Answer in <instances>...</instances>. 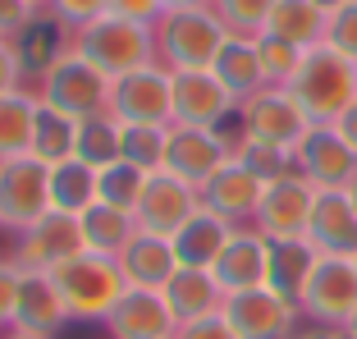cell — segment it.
<instances>
[{
    "label": "cell",
    "mask_w": 357,
    "mask_h": 339,
    "mask_svg": "<svg viewBox=\"0 0 357 339\" xmlns=\"http://www.w3.org/2000/svg\"><path fill=\"white\" fill-rule=\"evenodd\" d=\"M225 42H229V28L211 5H169L156 23V60L169 74L211 69Z\"/></svg>",
    "instance_id": "1"
},
{
    "label": "cell",
    "mask_w": 357,
    "mask_h": 339,
    "mask_svg": "<svg viewBox=\"0 0 357 339\" xmlns=\"http://www.w3.org/2000/svg\"><path fill=\"white\" fill-rule=\"evenodd\" d=\"M51 280L60 289L74 326H105V317L115 312V303L128 294V280L119 271V262L115 257H101V253L69 257L64 266L51 271Z\"/></svg>",
    "instance_id": "2"
},
{
    "label": "cell",
    "mask_w": 357,
    "mask_h": 339,
    "mask_svg": "<svg viewBox=\"0 0 357 339\" xmlns=\"http://www.w3.org/2000/svg\"><path fill=\"white\" fill-rule=\"evenodd\" d=\"M289 92H294V101L303 106V115L312 124H335L357 101V64L321 42L303 55V69L294 74Z\"/></svg>",
    "instance_id": "3"
},
{
    "label": "cell",
    "mask_w": 357,
    "mask_h": 339,
    "mask_svg": "<svg viewBox=\"0 0 357 339\" xmlns=\"http://www.w3.org/2000/svg\"><path fill=\"white\" fill-rule=\"evenodd\" d=\"M69 42H74V51H83L87 60L110 78V83L124 78V74H133V69L160 64L156 60V28L133 23V19H119V14H101V19H92L87 28H78Z\"/></svg>",
    "instance_id": "4"
},
{
    "label": "cell",
    "mask_w": 357,
    "mask_h": 339,
    "mask_svg": "<svg viewBox=\"0 0 357 339\" xmlns=\"http://www.w3.org/2000/svg\"><path fill=\"white\" fill-rule=\"evenodd\" d=\"M37 96H42L46 106L64 110V115L87 119V115L110 110V78L83 51H74V42H64L55 51V60L37 74Z\"/></svg>",
    "instance_id": "5"
},
{
    "label": "cell",
    "mask_w": 357,
    "mask_h": 339,
    "mask_svg": "<svg viewBox=\"0 0 357 339\" xmlns=\"http://www.w3.org/2000/svg\"><path fill=\"white\" fill-rule=\"evenodd\" d=\"M46 211H51V165H42L37 156L0 160V234L19 239Z\"/></svg>",
    "instance_id": "6"
},
{
    "label": "cell",
    "mask_w": 357,
    "mask_h": 339,
    "mask_svg": "<svg viewBox=\"0 0 357 339\" xmlns=\"http://www.w3.org/2000/svg\"><path fill=\"white\" fill-rule=\"evenodd\" d=\"M307 133H312V119L303 115V106L294 101L289 87H261L257 96H248L238 106V138H248V142L298 151V142Z\"/></svg>",
    "instance_id": "7"
},
{
    "label": "cell",
    "mask_w": 357,
    "mask_h": 339,
    "mask_svg": "<svg viewBox=\"0 0 357 339\" xmlns=\"http://www.w3.org/2000/svg\"><path fill=\"white\" fill-rule=\"evenodd\" d=\"M298 308L312 326L344 330L357 312V262L353 257H316Z\"/></svg>",
    "instance_id": "8"
},
{
    "label": "cell",
    "mask_w": 357,
    "mask_h": 339,
    "mask_svg": "<svg viewBox=\"0 0 357 339\" xmlns=\"http://www.w3.org/2000/svg\"><path fill=\"white\" fill-rule=\"evenodd\" d=\"M110 115L124 124H174V74L165 64H147L110 83Z\"/></svg>",
    "instance_id": "9"
},
{
    "label": "cell",
    "mask_w": 357,
    "mask_h": 339,
    "mask_svg": "<svg viewBox=\"0 0 357 339\" xmlns=\"http://www.w3.org/2000/svg\"><path fill=\"white\" fill-rule=\"evenodd\" d=\"M220 317L234 326L238 339H294L303 312H298V303H289V298H280L275 289L261 285V289L229 294L225 308H220Z\"/></svg>",
    "instance_id": "10"
},
{
    "label": "cell",
    "mask_w": 357,
    "mask_h": 339,
    "mask_svg": "<svg viewBox=\"0 0 357 339\" xmlns=\"http://www.w3.org/2000/svg\"><path fill=\"white\" fill-rule=\"evenodd\" d=\"M197 211H202V188H192L188 179H178V174H169V170H151L133 216H137V229L160 234V239H174Z\"/></svg>",
    "instance_id": "11"
},
{
    "label": "cell",
    "mask_w": 357,
    "mask_h": 339,
    "mask_svg": "<svg viewBox=\"0 0 357 339\" xmlns=\"http://www.w3.org/2000/svg\"><path fill=\"white\" fill-rule=\"evenodd\" d=\"M78 253H87L83 220L69 216V211H55V206L14 239V262L32 266V271H55V266H64Z\"/></svg>",
    "instance_id": "12"
},
{
    "label": "cell",
    "mask_w": 357,
    "mask_h": 339,
    "mask_svg": "<svg viewBox=\"0 0 357 339\" xmlns=\"http://www.w3.org/2000/svg\"><path fill=\"white\" fill-rule=\"evenodd\" d=\"M234 142L225 128H192V124H169V147H165V170L188 179L192 188L215 174L225 160L234 156Z\"/></svg>",
    "instance_id": "13"
},
{
    "label": "cell",
    "mask_w": 357,
    "mask_h": 339,
    "mask_svg": "<svg viewBox=\"0 0 357 339\" xmlns=\"http://www.w3.org/2000/svg\"><path fill=\"white\" fill-rule=\"evenodd\" d=\"M312 206H316V188L303 174H289V179L266 183V197H261V206H257L252 225L271 243H294V239H307Z\"/></svg>",
    "instance_id": "14"
},
{
    "label": "cell",
    "mask_w": 357,
    "mask_h": 339,
    "mask_svg": "<svg viewBox=\"0 0 357 339\" xmlns=\"http://www.w3.org/2000/svg\"><path fill=\"white\" fill-rule=\"evenodd\" d=\"M294 160L312 188H353L357 179V151L335 133V124H312V133L298 142Z\"/></svg>",
    "instance_id": "15"
},
{
    "label": "cell",
    "mask_w": 357,
    "mask_h": 339,
    "mask_svg": "<svg viewBox=\"0 0 357 339\" xmlns=\"http://www.w3.org/2000/svg\"><path fill=\"white\" fill-rule=\"evenodd\" d=\"M229 119H238V101L225 92V83L211 74V69L174 74V124L225 128Z\"/></svg>",
    "instance_id": "16"
},
{
    "label": "cell",
    "mask_w": 357,
    "mask_h": 339,
    "mask_svg": "<svg viewBox=\"0 0 357 339\" xmlns=\"http://www.w3.org/2000/svg\"><path fill=\"white\" fill-rule=\"evenodd\" d=\"M261 197H266V183L257 179L238 156H229L206 183H202V206L215 211V216H225L229 225H252Z\"/></svg>",
    "instance_id": "17"
},
{
    "label": "cell",
    "mask_w": 357,
    "mask_h": 339,
    "mask_svg": "<svg viewBox=\"0 0 357 339\" xmlns=\"http://www.w3.org/2000/svg\"><path fill=\"white\" fill-rule=\"evenodd\" d=\"M266 266H271V239H266L257 225H238V229L229 234L225 253L215 257L211 276H215V285L229 298V294H243V289H261Z\"/></svg>",
    "instance_id": "18"
},
{
    "label": "cell",
    "mask_w": 357,
    "mask_h": 339,
    "mask_svg": "<svg viewBox=\"0 0 357 339\" xmlns=\"http://www.w3.org/2000/svg\"><path fill=\"white\" fill-rule=\"evenodd\" d=\"M307 243L321 257H357V206L348 188H316Z\"/></svg>",
    "instance_id": "19"
},
{
    "label": "cell",
    "mask_w": 357,
    "mask_h": 339,
    "mask_svg": "<svg viewBox=\"0 0 357 339\" xmlns=\"http://www.w3.org/2000/svg\"><path fill=\"white\" fill-rule=\"evenodd\" d=\"M105 335L110 339H174L178 321L160 289H128L115 303V312L105 317Z\"/></svg>",
    "instance_id": "20"
},
{
    "label": "cell",
    "mask_w": 357,
    "mask_h": 339,
    "mask_svg": "<svg viewBox=\"0 0 357 339\" xmlns=\"http://www.w3.org/2000/svg\"><path fill=\"white\" fill-rule=\"evenodd\" d=\"M69 308H64L60 289H55L51 271H32L23 266L19 276V303H14V330H28V335H60L69 330Z\"/></svg>",
    "instance_id": "21"
},
{
    "label": "cell",
    "mask_w": 357,
    "mask_h": 339,
    "mask_svg": "<svg viewBox=\"0 0 357 339\" xmlns=\"http://www.w3.org/2000/svg\"><path fill=\"white\" fill-rule=\"evenodd\" d=\"M119 271H124L128 289H165L169 276L178 271L174 243H169V239H160V234L137 229L133 243L119 253Z\"/></svg>",
    "instance_id": "22"
},
{
    "label": "cell",
    "mask_w": 357,
    "mask_h": 339,
    "mask_svg": "<svg viewBox=\"0 0 357 339\" xmlns=\"http://www.w3.org/2000/svg\"><path fill=\"white\" fill-rule=\"evenodd\" d=\"M160 294H165V303H169V312H174L178 326L202 321V317H215V312L225 308V289L215 285L211 271H197V266H178Z\"/></svg>",
    "instance_id": "23"
},
{
    "label": "cell",
    "mask_w": 357,
    "mask_h": 339,
    "mask_svg": "<svg viewBox=\"0 0 357 339\" xmlns=\"http://www.w3.org/2000/svg\"><path fill=\"white\" fill-rule=\"evenodd\" d=\"M238 229V225H229L225 216H215V211H206L202 206L197 216H192L183 229L169 239L174 243V257H178V266H197V271H211L215 266V257L225 253V243H229V234Z\"/></svg>",
    "instance_id": "24"
},
{
    "label": "cell",
    "mask_w": 357,
    "mask_h": 339,
    "mask_svg": "<svg viewBox=\"0 0 357 339\" xmlns=\"http://www.w3.org/2000/svg\"><path fill=\"white\" fill-rule=\"evenodd\" d=\"M211 74L225 83V92L234 96V101H248V96H257L266 87V74H261V55H257V37H234L220 46V55H215V64H211Z\"/></svg>",
    "instance_id": "25"
},
{
    "label": "cell",
    "mask_w": 357,
    "mask_h": 339,
    "mask_svg": "<svg viewBox=\"0 0 357 339\" xmlns=\"http://www.w3.org/2000/svg\"><path fill=\"white\" fill-rule=\"evenodd\" d=\"M316 248L307 239H294V243H271V266H266V289H275L280 298L289 303H303V289L312 280V266H316ZM303 312V308H298Z\"/></svg>",
    "instance_id": "26"
},
{
    "label": "cell",
    "mask_w": 357,
    "mask_h": 339,
    "mask_svg": "<svg viewBox=\"0 0 357 339\" xmlns=\"http://www.w3.org/2000/svg\"><path fill=\"white\" fill-rule=\"evenodd\" d=\"M326 23H330V14L321 10L316 0H275V10H271V19H266L261 32L312 51V46L326 42Z\"/></svg>",
    "instance_id": "27"
},
{
    "label": "cell",
    "mask_w": 357,
    "mask_h": 339,
    "mask_svg": "<svg viewBox=\"0 0 357 339\" xmlns=\"http://www.w3.org/2000/svg\"><path fill=\"white\" fill-rule=\"evenodd\" d=\"M83 239H87V253H101V257H115L124 253L128 243H133L137 234V216L133 211H119V206H105V202H96V206H87L83 216Z\"/></svg>",
    "instance_id": "28"
},
{
    "label": "cell",
    "mask_w": 357,
    "mask_h": 339,
    "mask_svg": "<svg viewBox=\"0 0 357 339\" xmlns=\"http://www.w3.org/2000/svg\"><path fill=\"white\" fill-rule=\"evenodd\" d=\"M37 110H42V96L28 92V87H19V92H10V96H0V160L28 156V151H32Z\"/></svg>",
    "instance_id": "29"
},
{
    "label": "cell",
    "mask_w": 357,
    "mask_h": 339,
    "mask_svg": "<svg viewBox=\"0 0 357 339\" xmlns=\"http://www.w3.org/2000/svg\"><path fill=\"white\" fill-rule=\"evenodd\" d=\"M28 156H37L42 165H60V160L78 156V119L42 101V110H37V128H32V151H28Z\"/></svg>",
    "instance_id": "30"
},
{
    "label": "cell",
    "mask_w": 357,
    "mask_h": 339,
    "mask_svg": "<svg viewBox=\"0 0 357 339\" xmlns=\"http://www.w3.org/2000/svg\"><path fill=\"white\" fill-rule=\"evenodd\" d=\"M51 206L69 216H83L87 206H96V170L87 160L69 156L51 165Z\"/></svg>",
    "instance_id": "31"
},
{
    "label": "cell",
    "mask_w": 357,
    "mask_h": 339,
    "mask_svg": "<svg viewBox=\"0 0 357 339\" xmlns=\"http://www.w3.org/2000/svg\"><path fill=\"white\" fill-rule=\"evenodd\" d=\"M119 151H124V119L101 110V115L78 119V160H87L92 170L115 165Z\"/></svg>",
    "instance_id": "32"
},
{
    "label": "cell",
    "mask_w": 357,
    "mask_h": 339,
    "mask_svg": "<svg viewBox=\"0 0 357 339\" xmlns=\"http://www.w3.org/2000/svg\"><path fill=\"white\" fill-rule=\"evenodd\" d=\"M147 188V170L128 165V160H115V165L96 170V202L105 206H119V211H137V197Z\"/></svg>",
    "instance_id": "33"
},
{
    "label": "cell",
    "mask_w": 357,
    "mask_h": 339,
    "mask_svg": "<svg viewBox=\"0 0 357 339\" xmlns=\"http://www.w3.org/2000/svg\"><path fill=\"white\" fill-rule=\"evenodd\" d=\"M165 147H169V124H124L119 160L151 174V170H165Z\"/></svg>",
    "instance_id": "34"
},
{
    "label": "cell",
    "mask_w": 357,
    "mask_h": 339,
    "mask_svg": "<svg viewBox=\"0 0 357 339\" xmlns=\"http://www.w3.org/2000/svg\"><path fill=\"white\" fill-rule=\"evenodd\" d=\"M257 55H261V74H266V87H289L294 83V74L303 69V46L284 42V37H271V32H261L257 37Z\"/></svg>",
    "instance_id": "35"
},
{
    "label": "cell",
    "mask_w": 357,
    "mask_h": 339,
    "mask_svg": "<svg viewBox=\"0 0 357 339\" xmlns=\"http://www.w3.org/2000/svg\"><path fill=\"white\" fill-rule=\"evenodd\" d=\"M234 156H238L243 165L252 170L261 183H275V179H289V174H298L294 151L266 147V142H248V138H238V142H234Z\"/></svg>",
    "instance_id": "36"
},
{
    "label": "cell",
    "mask_w": 357,
    "mask_h": 339,
    "mask_svg": "<svg viewBox=\"0 0 357 339\" xmlns=\"http://www.w3.org/2000/svg\"><path fill=\"white\" fill-rule=\"evenodd\" d=\"M211 10L220 14V23L234 37H261L275 0H211Z\"/></svg>",
    "instance_id": "37"
},
{
    "label": "cell",
    "mask_w": 357,
    "mask_h": 339,
    "mask_svg": "<svg viewBox=\"0 0 357 339\" xmlns=\"http://www.w3.org/2000/svg\"><path fill=\"white\" fill-rule=\"evenodd\" d=\"M105 5H110V0H46V19H51L64 37H74L78 28H87L92 19H101Z\"/></svg>",
    "instance_id": "38"
},
{
    "label": "cell",
    "mask_w": 357,
    "mask_h": 339,
    "mask_svg": "<svg viewBox=\"0 0 357 339\" xmlns=\"http://www.w3.org/2000/svg\"><path fill=\"white\" fill-rule=\"evenodd\" d=\"M326 46H335L344 60L357 64V0H348V5H339V10L330 14V23H326Z\"/></svg>",
    "instance_id": "39"
},
{
    "label": "cell",
    "mask_w": 357,
    "mask_h": 339,
    "mask_svg": "<svg viewBox=\"0 0 357 339\" xmlns=\"http://www.w3.org/2000/svg\"><path fill=\"white\" fill-rule=\"evenodd\" d=\"M19 276L23 266L14 262V253L0 257V335L14 330V303H19Z\"/></svg>",
    "instance_id": "40"
},
{
    "label": "cell",
    "mask_w": 357,
    "mask_h": 339,
    "mask_svg": "<svg viewBox=\"0 0 357 339\" xmlns=\"http://www.w3.org/2000/svg\"><path fill=\"white\" fill-rule=\"evenodd\" d=\"M37 19H42V10H37L32 0H0V37L19 42Z\"/></svg>",
    "instance_id": "41"
},
{
    "label": "cell",
    "mask_w": 357,
    "mask_h": 339,
    "mask_svg": "<svg viewBox=\"0 0 357 339\" xmlns=\"http://www.w3.org/2000/svg\"><path fill=\"white\" fill-rule=\"evenodd\" d=\"M28 60H23L19 42H10V37H0V96H10L23 87V78H28Z\"/></svg>",
    "instance_id": "42"
},
{
    "label": "cell",
    "mask_w": 357,
    "mask_h": 339,
    "mask_svg": "<svg viewBox=\"0 0 357 339\" xmlns=\"http://www.w3.org/2000/svg\"><path fill=\"white\" fill-rule=\"evenodd\" d=\"M165 10H169L165 0H110V5H105V14H119V19L147 23V28H156Z\"/></svg>",
    "instance_id": "43"
},
{
    "label": "cell",
    "mask_w": 357,
    "mask_h": 339,
    "mask_svg": "<svg viewBox=\"0 0 357 339\" xmlns=\"http://www.w3.org/2000/svg\"><path fill=\"white\" fill-rule=\"evenodd\" d=\"M174 339H238L234 335V326L215 312V317H202V321H188V326H178Z\"/></svg>",
    "instance_id": "44"
},
{
    "label": "cell",
    "mask_w": 357,
    "mask_h": 339,
    "mask_svg": "<svg viewBox=\"0 0 357 339\" xmlns=\"http://www.w3.org/2000/svg\"><path fill=\"white\" fill-rule=\"evenodd\" d=\"M335 133H339V138H344V142H348V147H353V151H357V101H353V106H348V110H344V115H339V119H335Z\"/></svg>",
    "instance_id": "45"
},
{
    "label": "cell",
    "mask_w": 357,
    "mask_h": 339,
    "mask_svg": "<svg viewBox=\"0 0 357 339\" xmlns=\"http://www.w3.org/2000/svg\"><path fill=\"white\" fill-rule=\"evenodd\" d=\"M294 339H335V330H321V326H307V330H298Z\"/></svg>",
    "instance_id": "46"
},
{
    "label": "cell",
    "mask_w": 357,
    "mask_h": 339,
    "mask_svg": "<svg viewBox=\"0 0 357 339\" xmlns=\"http://www.w3.org/2000/svg\"><path fill=\"white\" fill-rule=\"evenodd\" d=\"M0 339H51V335H28V330H5Z\"/></svg>",
    "instance_id": "47"
},
{
    "label": "cell",
    "mask_w": 357,
    "mask_h": 339,
    "mask_svg": "<svg viewBox=\"0 0 357 339\" xmlns=\"http://www.w3.org/2000/svg\"><path fill=\"white\" fill-rule=\"evenodd\" d=\"M316 5H321V10H326V14H335L339 5H348V0H316Z\"/></svg>",
    "instance_id": "48"
},
{
    "label": "cell",
    "mask_w": 357,
    "mask_h": 339,
    "mask_svg": "<svg viewBox=\"0 0 357 339\" xmlns=\"http://www.w3.org/2000/svg\"><path fill=\"white\" fill-rule=\"evenodd\" d=\"M165 5H211V0H165Z\"/></svg>",
    "instance_id": "49"
},
{
    "label": "cell",
    "mask_w": 357,
    "mask_h": 339,
    "mask_svg": "<svg viewBox=\"0 0 357 339\" xmlns=\"http://www.w3.org/2000/svg\"><path fill=\"white\" fill-rule=\"evenodd\" d=\"M335 339H357V335H353V330H335Z\"/></svg>",
    "instance_id": "50"
},
{
    "label": "cell",
    "mask_w": 357,
    "mask_h": 339,
    "mask_svg": "<svg viewBox=\"0 0 357 339\" xmlns=\"http://www.w3.org/2000/svg\"><path fill=\"white\" fill-rule=\"evenodd\" d=\"M344 330H353V335H357V312H353V321H348V326Z\"/></svg>",
    "instance_id": "51"
},
{
    "label": "cell",
    "mask_w": 357,
    "mask_h": 339,
    "mask_svg": "<svg viewBox=\"0 0 357 339\" xmlns=\"http://www.w3.org/2000/svg\"><path fill=\"white\" fill-rule=\"evenodd\" d=\"M348 197H353V206H357V179H353V188H348Z\"/></svg>",
    "instance_id": "52"
},
{
    "label": "cell",
    "mask_w": 357,
    "mask_h": 339,
    "mask_svg": "<svg viewBox=\"0 0 357 339\" xmlns=\"http://www.w3.org/2000/svg\"><path fill=\"white\" fill-rule=\"evenodd\" d=\"M32 5H37V10H42V14H46V0H32Z\"/></svg>",
    "instance_id": "53"
},
{
    "label": "cell",
    "mask_w": 357,
    "mask_h": 339,
    "mask_svg": "<svg viewBox=\"0 0 357 339\" xmlns=\"http://www.w3.org/2000/svg\"><path fill=\"white\" fill-rule=\"evenodd\" d=\"M353 262H357V257H353Z\"/></svg>",
    "instance_id": "54"
}]
</instances>
